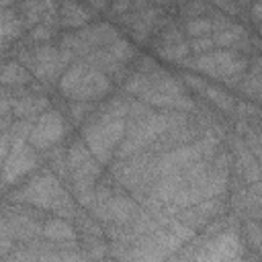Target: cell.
Segmentation results:
<instances>
[{
    "instance_id": "obj_1",
    "label": "cell",
    "mask_w": 262,
    "mask_h": 262,
    "mask_svg": "<svg viewBox=\"0 0 262 262\" xmlns=\"http://www.w3.org/2000/svg\"><path fill=\"white\" fill-rule=\"evenodd\" d=\"M16 199L18 201H25V203H31L35 207H41V209H51L59 217H66V215H72L74 213L72 203H70V196L61 188V184L57 182V178L53 174H49V172L39 174L37 178H33L16 194Z\"/></svg>"
},
{
    "instance_id": "obj_2",
    "label": "cell",
    "mask_w": 262,
    "mask_h": 262,
    "mask_svg": "<svg viewBox=\"0 0 262 262\" xmlns=\"http://www.w3.org/2000/svg\"><path fill=\"white\" fill-rule=\"evenodd\" d=\"M108 80L106 76L94 68L92 63H86V61H80V63H74L61 78V92L68 94L70 98H76V100H92V98H98L102 96L106 90H108Z\"/></svg>"
},
{
    "instance_id": "obj_3",
    "label": "cell",
    "mask_w": 262,
    "mask_h": 262,
    "mask_svg": "<svg viewBox=\"0 0 262 262\" xmlns=\"http://www.w3.org/2000/svg\"><path fill=\"white\" fill-rule=\"evenodd\" d=\"M125 133V121L123 117H117L113 113H104L94 125H90L84 131L86 143L92 149V154L106 164L115 151V145L119 143V139Z\"/></svg>"
},
{
    "instance_id": "obj_4",
    "label": "cell",
    "mask_w": 262,
    "mask_h": 262,
    "mask_svg": "<svg viewBox=\"0 0 262 262\" xmlns=\"http://www.w3.org/2000/svg\"><path fill=\"white\" fill-rule=\"evenodd\" d=\"M68 166L74 178V190L78 194V201L82 205H94V178L98 176V166L94 164V160L82 143H74V147L68 151Z\"/></svg>"
},
{
    "instance_id": "obj_5",
    "label": "cell",
    "mask_w": 262,
    "mask_h": 262,
    "mask_svg": "<svg viewBox=\"0 0 262 262\" xmlns=\"http://www.w3.org/2000/svg\"><path fill=\"white\" fill-rule=\"evenodd\" d=\"M168 127V117L166 115H143L141 119H137L133 123V127L127 131V139L123 141L119 156H131L135 151H139L141 147H145L154 137H158L160 133H164V129Z\"/></svg>"
},
{
    "instance_id": "obj_6",
    "label": "cell",
    "mask_w": 262,
    "mask_h": 262,
    "mask_svg": "<svg viewBox=\"0 0 262 262\" xmlns=\"http://www.w3.org/2000/svg\"><path fill=\"white\" fill-rule=\"evenodd\" d=\"M239 258L242 244L233 231H223L215 235L194 254V262H239Z\"/></svg>"
},
{
    "instance_id": "obj_7",
    "label": "cell",
    "mask_w": 262,
    "mask_h": 262,
    "mask_svg": "<svg viewBox=\"0 0 262 262\" xmlns=\"http://www.w3.org/2000/svg\"><path fill=\"white\" fill-rule=\"evenodd\" d=\"M188 63L194 70L207 72L211 76H219L223 80H229L231 76H237L248 66V61L244 57H239L237 53H233V51H215V53H209V55H201V57H196Z\"/></svg>"
},
{
    "instance_id": "obj_8",
    "label": "cell",
    "mask_w": 262,
    "mask_h": 262,
    "mask_svg": "<svg viewBox=\"0 0 262 262\" xmlns=\"http://www.w3.org/2000/svg\"><path fill=\"white\" fill-rule=\"evenodd\" d=\"M63 135V119L55 111H45L33 125V131L29 135V145L37 149L51 147L59 137Z\"/></svg>"
},
{
    "instance_id": "obj_9",
    "label": "cell",
    "mask_w": 262,
    "mask_h": 262,
    "mask_svg": "<svg viewBox=\"0 0 262 262\" xmlns=\"http://www.w3.org/2000/svg\"><path fill=\"white\" fill-rule=\"evenodd\" d=\"M35 164H37V158L31 151V147L25 145L20 137H12V151L4 158V186H8L16 178L33 170Z\"/></svg>"
},
{
    "instance_id": "obj_10",
    "label": "cell",
    "mask_w": 262,
    "mask_h": 262,
    "mask_svg": "<svg viewBox=\"0 0 262 262\" xmlns=\"http://www.w3.org/2000/svg\"><path fill=\"white\" fill-rule=\"evenodd\" d=\"M41 233H43L49 242H57V244H61V242H74V239H76V231H74L72 225L66 223L63 219H49V221L43 225Z\"/></svg>"
},
{
    "instance_id": "obj_11",
    "label": "cell",
    "mask_w": 262,
    "mask_h": 262,
    "mask_svg": "<svg viewBox=\"0 0 262 262\" xmlns=\"http://www.w3.org/2000/svg\"><path fill=\"white\" fill-rule=\"evenodd\" d=\"M45 106H47L45 98H41V96H27V98L14 100L12 111H14L16 117H29V115H35V113L43 111Z\"/></svg>"
},
{
    "instance_id": "obj_12",
    "label": "cell",
    "mask_w": 262,
    "mask_h": 262,
    "mask_svg": "<svg viewBox=\"0 0 262 262\" xmlns=\"http://www.w3.org/2000/svg\"><path fill=\"white\" fill-rule=\"evenodd\" d=\"M215 27H217V23H215L213 18H203V16H196V18H192V20L186 23L188 35H190V37H196V39L209 37V35L215 31Z\"/></svg>"
},
{
    "instance_id": "obj_13",
    "label": "cell",
    "mask_w": 262,
    "mask_h": 262,
    "mask_svg": "<svg viewBox=\"0 0 262 262\" xmlns=\"http://www.w3.org/2000/svg\"><path fill=\"white\" fill-rule=\"evenodd\" d=\"M29 80H31V76L16 61L4 66V72H2V82L4 84H27Z\"/></svg>"
},
{
    "instance_id": "obj_14",
    "label": "cell",
    "mask_w": 262,
    "mask_h": 262,
    "mask_svg": "<svg viewBox=\"0 0 262 262\" xmlns=\"http://www.w3.org/2000/svg\"><path fill=\"white\" fill-rule=\"evenodd\" d=\"M61 8H63V18H61L63 25L74 27V25H82L84 20H88V12L78 4H66Z\"/></svg>"
},
{
    "instance_id": "obj_15",
    "label": "cell",
    "mask_w": 262,
    "mask_h": 262,
    "mask_svg": "<svg viewBox=\"0 0 262 262\" xmlns=\"http://www.w3.org/2000/svg\"><path fill=\"white\" fill-rule=\"evenodd\" d=\"M10 16H12V14L4 8V10H2V41H4V45L8 43L10 37L18 35V20H16V18H10Z\"/></svg>"
},
{
    "instance_id": "obj_16",
    "label": "cell",
    "mask_w": 262,
    "mask_h": 262,
    "mask_svg": "<svg viewBox=\"0 0 262 262\" xmlns=\"http://www.w3.org/2000/svg\"><path fill=\"white\" fill-rule=\"evenodd\" d=\"M203 92H205V94H207V96H209L217 106H221V108H225V111L231 106V98H229L227 94H223L221 90L211 88V86H207V84H205V86H203Z\"/></svg>"
},
{
    "instance_id": "obj_17",
    "label": "cell",
    "mask_w": 262,
    "mask_h": 262,
    "mask_svg": "<svg viewBox=\"0 0 262 262\" xmlns=\"http://www.w3.org/2000/svg\"><path fill=\"white\" fill-rule=\"evenodd\" d=\"M246 235H248V242H250L254 248H260V246H262V225H258V223H248Z\"/></svg>"
},
{
    "instance_id": "obj_18",
    "label": "cell",
    "mask_w": 262,
    "mask_h": 262,
    "mask_svg": "<svg viewBox=\"0 0 262 262\" xmlns=\"http://www.w3.org/2000/svg\"><path fill=\"white\" fill-rule=\"evenodd\" d=\"M213 47H215V41L211 39V35H209V37L194 39V41L190 43V49H192L194 53H203V51H209V49H213Z\"/></svg>"
},
{
    "instance_id": "obj_19",
    "label": "cell",
    "mask_w": 262,
    "mask_h": 262,
    "mask_svg": "<svg viewBox=\"0 0 262 262\" xmlns=\"http://www.w3.org/2000/svg\"><path fill=\"white\" fill-rule=\"evenodd\" d=\"M31 37H33V39H49V37H51V27H49V25H39V27L33 29Z\"/></svg>"
},
{
    "instance_id": "obj_20",
    "label": "cell",
    "mask_w": 262,
    "mask_h": 262,
    "mask_svg": "<svg viewBox=\"0 0 262 262\" xmlns=\"http://www.w3.org/2000/svg\"><path fill=\"white\" fill-rule=\"evenodd\" d=\"M250 145H252V151L260 158V162H262V135L260 137H252L250 139Z\"/></svg>"
},
{
    "instance_id": "obj_21",
    "label": "cell",
    "mask_w": 262,
    "mask_h": 262,
    "mask_svg": "<svg viewBox=\"0 0 262 262\" xmlns=\"http://www.w3.org/2000/svg\"><path fill=\"white\" fill-rule=\"evenodd\" d=\"M252 14L256 20H262V4H254L252 6Z\"/></svg>"
}]
</instances>
